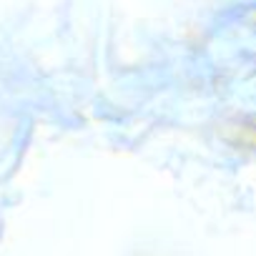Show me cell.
Segmentation results:
<instances>
[{"mask_svg":"<svg viewBox=\"0 0 256 256\" xmlns=\"http://www.w3.org/2000/svg\"><path fill=\"white\" fill-rule=\"evenodd\" d=\"M236 141H251V144L256 146V118H254V120H246V123L238 128Z\"/></svg>","mask_w":256,"mask_h":256,"instance_id":"1","label":"cell"}]
</instances>
